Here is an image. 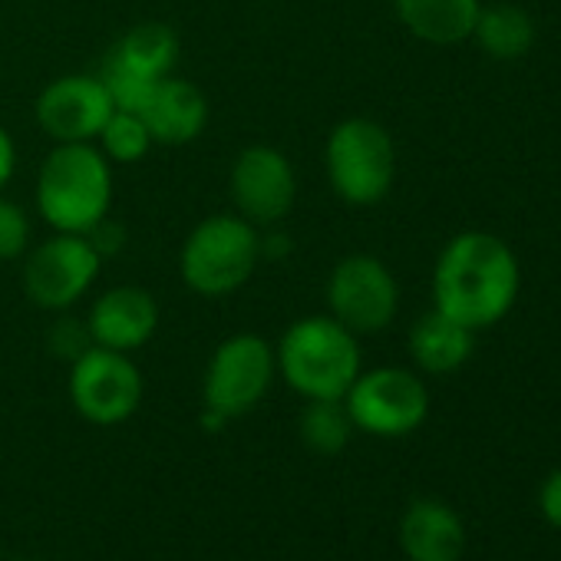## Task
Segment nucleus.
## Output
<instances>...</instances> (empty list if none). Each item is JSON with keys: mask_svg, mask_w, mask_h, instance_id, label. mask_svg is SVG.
Wrapping results in <instances>:
<instances>
[{"mask_svg": "<svg viewBox=\"0 0 561 561\" xmlns=\"http://www.w3.org/2000/svg\"><path fill=\"white\" fill-rule=\"evenodd\" d=\"M515 251L489 231H459L433 267V308L469 331L495 328L518 301Z\"/></svg>", "mask_w": 561, "mask_h": 561, "instance_id": "f257e3e1", "label": "nucleus"}, {"mask_svg": "<svg viewBox=\"0 0 561 561\" xmlns=\"http://www.w3.org/2000/svg\"><path fill=\"white\" fill-rule=\"evenodd\" d=\"M113 110L116 106L96 73L57 77L41 90L34 103L37 126L54 146L57 142H96Z\"/></svg>", "mask_w": 561, "mask_h": 561, "instance_id": "ddd939ff", "label": "nucleus"}, {"mask_svg": "<svg viewBox=\"0 0 561 561\" xmlns=\"http://www.w3.org/2000/svg\"><path fill=\"white\" fill-rule=\"evenodd\" d=\"M159 321H162V311L152 291L139 285H116V288H106L90 305L87 331L96 347L133 354L156 337Z\"/></svg>", "mask_w": 561, "mask_h": 561, "instance_id": "4468645a", "label": "nucleus"}, {"mask_svg": "<svg viewBox=\"0 0 561 561\" xmlns=\"http://www.w3.org/2000/svg\"><path fill=\"white\" fill-rule=\"evenodd\" d=\"M50 347H54V351L60 347V354H67L70 360H77L87 347H93V341H90L87 324H80V321H73V318H64V321H57L54 331H50Z\"/></svg>", "mask_w": 561, "mask_h": 561, "instance_id": "5701e85b", "label": "nucleus"}, {"mask_svg": "<svg viewBox=\"0 0 561 561\" xmlns=\"http://www.w3.org/2000/svg\"><path fill=\"white\" fill-rule=\"evenodd\" d=\"M31 215L21 202L0 192V261H21L31 251Z\"/></svg>", "mask_w": 561, "mask_h": 561, "instance_id": "4be33fe9", "label": "nucleus"}, {"mask_svg": "<svg viewBox=\"0 0 561 561\" xmlns=\"http://www.w3.org/2000/svg\"><path fill=\"white\" fill-rule=\"evenodd\" d=\"M21 261V285L27 301L54 314L77 308L93 291L103 267V254L93 248V241L70 231H54L50 238L31 244Z\"/></svg>", "mask_w": 561, "mask_h": 561, "instance_id": "423d86ee", "label": "nucleus"}, {"mask_svg": "<svg viewBox=\"0 0 561 561\" xmlns=\"http://www.w3.org/2000/svg\"><path fill=\"white\" fill-rule=\"evenodd\" d=\"M469 41L492 60H522L535 47V21L515 4H482Z\"/></svg>", "mask_w": 561, "mask_h": 561, "instance_id": "6ab92c4d", "label": "nucleus"}, {"mask_svg": "<svg viewBox=\"0 0 561 561\" xmlns=\"http://www.w3.org/2000/svg\"><path fill=\"white\" fill-rule=\"evenodd\" d=\"M324 172L341 202L354 208L380 205L397 182L393 136L367 116L341 119L324 142Z\"/></svg>", "mask_w": 561, "mask_h": 561, "instance_id": "39448f33", "label": "nucleus"}, {"mask_svg": "<svg viewBox=\"0 0 561 561\" xmlns=\"http://www.w3.org/2000/svg\"><path fill=\"white\" fill-rule=\"evenodd\" d=\"M142 123L152 133L156 146H188L195 142L205 126H208V100L205 93L185 80V77H165L152 87V93L146 96V103L139 106Z\"/></svg>", "mask_w": 561, "mask_h": 561, "instance_id": "2eb2a0df", "label": "nucleus"}, {"mask_svg": "<svg viewBox=\"0 0 561 561\" xmlns=\"http://www.w3.org/2000/svg\"><path fill=\"white\" fill-rule=\"evenodd\" d=\"M179 34L169 24L146 21L129 27L103 57L96 77L103 80L116 110L139 113L152 87L175 73L179 67Z\"/></svg>", "mask_w": 561, "mask_h": 561, "instance_id": "6e6552de", "label": "nucleus"}, {"mask_svg": "<svg viewBox=\"0 0 561 561\" xmlns=\"http://www.w3.org/2000/svg\"><path fill=\"white\" fill-rule=\"evenodd\" d=\"M344 407L351 413L354 430L397 439L420 430L430 416V390L420 380V374L407 367H377L360 370V377L351 383Z\"/></svg>", "mask_w": 561, "mask_h": 561, "instance_id": "1a4fd4ad", "label": "nucleus"}, {"mask_svg": "<svg viewBox=\"0 0 561 561\" xmlns=\"http://www.w3.org/2000/svg\"><path fill=\"white\" fill-rule=\"evenodd\" d=\"M261 264V228L238 211L202 218L179 248V277L198 298H228L241 291Z\"/></svg>", "mask_w": 561, "mask_h": 561, "instance_id": "20e7f679", "label": "nucleus"}, {"mask_svg": "<svg viewBox=\"0 0 561 561\" xmlns=\"http://www.w3.org/2000/svg\"><path fill=\"white\" fill-rule=\"evenodd\" d=\"M142 374L129 354L87 347L70 360V403L93 426H119L142 403Z\"/></svg>", "mask_w": 561, "mask_h": 561, "instance_id": "9b49d317", "label": "nucleus"}, {"mask_svg": "<svg viewBox=\"0 0 561 561\" xmlns=\"http://www.w3.org/2000/svg\"><path fill=\"white\" fill-rule=\"evenodd\" d=\"M400 548L410 561H462L466 525L446 502L420 499L400 518Z\"/></svg>", "mask_w": 561, "mask_h": 561, "instance_id": "dca6fc26", "label": "nucleus"}, {"mask_svg": "<svg viewBox=\"0 0 561 561\" xmlns=\"http://www.w3.org/2000/svg\"><path fill=\"white\" fill-rule=\"evenodd\" d=\"M231 211H238L254 228H277L298 202V172L291 159L264 142L244 146L228 172Z\"/></svg>", "mask_w": 561, "mask_h": 561, "instance_id": "f8f14e48", "label": "nucleus"}, {"mask_svg": "<svg viewBox=\"0 0 561 561\" xmlns=\"http://www.w3.org/2000/svg\"><path fill=\"white\" fill-rule=\"evenodd\" d=\"M538 508H541V515H545L548 525L561 528V469H554V472L541 482Z\"/></svg>", "mask_w": 561, "mask_h": 561, "instance_id": "b1692460", "label": "nucleus"}, {"mask_svg": "<svg viewBox=\"0 0 561 561\" xmlns=\"http://www.w3.org/2000/svg\"><path fill=\"white\" fill-rule=\"evenodd\" d=\"M34 202L54 231L87 234L113 208V162L96 142H57L37 169Z\"/></svg>", "mask_w": 561, "mask_h": 561, "instance_id": "f03ea898", "label": "nucleus"}, {"mask_svg": "<svg viewBox=\"0 0 561 561\" xmlns=\"http://www.w3.org/2000/svg\"><path fill=\"white\" fill-rule=\"evenodd\" d=\"M274 377H277L274 344H267L261 334L251 331L231 334L208 357L202 377V403L208 413L228 423L234 416L251 413L267 397Z\"/></svg>", "mask_w": 561, "mask_h": 561, "instance_id": "0eeeda50", "label": "nucleus"}, {"mask_svg": "<svg viewBox=\"0 0 561 561\" xmlns=\"http://www.w3.org/2000/svg\"><path fill=\"white\" fill-rule=\"evenodd\" d=\"M152 133L149 126L142 123L139 113H129V110H113L106 126L100 129L96 136V149L113 162V165H133V162H142L149 152H152Z\"/></svg>", "mask_w": 561, "mask_h": 561, "instance_id": "412c9836", "label": "nucleus"}, {"mask_svg": "<svg viewBox=\"0 0 561 561\" xmlns=\"http://www.w3.org/2000/svg\"><path fill=\"white\" fill-rule=\"evenodd\" d=\"M298 430H301L305 446L318 456L344 453L354 436V423H351L344 400H308Z\"/></svg>", "mask_w": 561, "mask_h": 561, "instance_id": "aec40b11", "label": "nucleus"}, {"mask_svg": "<svg viewBox=\"0 0 561 561\" xmlns=\"http://www.w3.org/2000/svg\"><path fill=\"white\" fill-rule=\"evenodd\" d=\"M393 11L416 41L456 47L472 37L482 0H393Z\"/></svg>", "mask_w": 561, "mask_h": 561, "instance_id": "f3484780", "label": "nucleus"}, {"mask_svg": "<svg viewBox=\"0 0 561 561\" xmlns=\"http://www.w3.org/2000/svg\"><path fill=\"white\" fill-rule=\"evenodd\" d=\"M14 172H18V142L11 136V129L0 123V192L11 185Z\"/></svg>", "mask_w": 561, "mask_h": 561, "instance_id": "393cba45", "label": "nucleus"}, {"mask_svg": "<svg viewBox=\"0 0 561 561\" xmlns=\"http://www.w3.org/2000/svg\"><path fill=\"white\" fill-rule=\"evenodd\" d=\"M400 285L374 254H344L328 274V314L357 337L380 334L397 321Z\"/></svg>", "mask_w": 561, "mask_h": 561, "instance_id": "9d476101", "label": "nucleus"}, {"mask_svg": "<svg viewBox=\"0 0 561 561\" xmlns=\"http://www.w3.org/2000/svg\"><path fill=\"white\" fill-rule=\"evenodd\" d=\"M277 374L305 400H344L364 370L360 341L331 314L295 321L274 344Z\"/></svg>", "mask_w": 561, "mask_h": 561, "instance_id": "7ed1b4c3", "label": "nucleus"}, {"mask_svg": "<svg viewBox=\"0 0 561 561\" xmlns=\"http://www.w3.org/2000/svg\"><path fill=\"white\" fill-rule=\"evenodd\" d=\"M476 347V331L456 324L443 311H426L413 328H410V357L423 374L446 377L456 374Z\"/></svg>", "mask_w": 561, "mask_h": 561, "instance_id": "a211bd4d", "label": "nucleus"}]
</instances>
